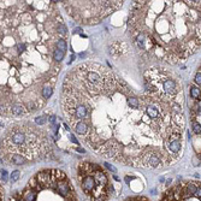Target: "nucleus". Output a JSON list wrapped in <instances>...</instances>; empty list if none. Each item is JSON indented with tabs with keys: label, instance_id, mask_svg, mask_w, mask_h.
<instances>
[{
	"label": "nucleus",
	"instance_id": "obj_1",
	"mask_svg": "<svg viewBox=\"0 0 201 201\" xmlns=\"http://www.w3.org/2000/svg\"><path fill=\"white\" fill-rule=\"evenodd\" d=\"M136 90L99 63H83L64 78L63 113L83 142L113 161L166 167L184 151L183 86L165 66H152Z\"/></svg>",
	"mask_w": 201,
	"mask_h": 201
},
{
	"label": "nucleus",
	"instance_id": "obj_2",
	"mask_svg": "<svg viewBox=\"0 0 201 201\" xmlns=\"http://www.w3.org/2000/svg\"><path fill=\"white\" fill-rule=\"evenodd\" d=\"M200 4L191 0L135 2L128 27L141 57L176 65L195 54L201 45Z\"/></svg>",
	"mask_w": 201,
	"mask_h": 201
},
{
	"label": "nucleus",
	"instance_id": "obj_3",
	"mask_svg": "<svg viewBox=\"0 0 201 201\" xmlns=\"http://www.w3.org/2000/svg\"><path fill=\"white\" fill-rule=\"evenodd\" d=\"M2 146L4 157L9 154H20L26 158V160L46 157L52 151L48 135L30 123L16 124L10 128Z\"/></svg>",
	"mask_w": 201,
	"mask_h": 201
},
{
	"label": "nucleus",
	"instance_id": "obj_4",
	"mask_svg": "<svg viewBox=\"0 0 201 201\" xmlns=\"http://www.w3.org/2000/svg\"><path fill=\"white\" fill-rule=\"evenodd\" d=\"M63 4L70 17H72L76 22L87 26L98 24L123 6V2H103V0H94V2L70 0L63 2Z\"/></svg>",
	"mask_w": 201,
	"mask_h": 201
},
{
	"label": "nucleus",
	"instance_id": "obj_5",
	"mask_svg": "<svg viewBox=\"0 0 201 201\" xmlns=\"http://www.w3.org/2000/svg\"><path fill=\"white\" fill-rule=\"evenodd\" d=\"M78 181L83 193L93 201H107L111 185L107 173L96 164L81 163L78 165Z\"/></svg>",
	"mask_w": 201,
	"mask_h": 201
},
{
	"label": "nucleus",
	"instance_id": "obj_6",
	"mask_svg": "<svg viewBox=\"0 0 201 201\" xmlns=\"http://www.w3.org/2000/svg\"><path fill=\"white\" fill-rule=\"evenodd\" d=\"M53 190H56V191H57L59 195H62V196H68V195L70 194V184H69V182H68V179H66L65 173L60 172L59 177L57 178V182H56V184H54Z\"/></svg>",
	"mask_w": 201,
	"mask_h": 201
},
{
	"label": "nucleus",
	"instance_id": "obj_7",
	"mask_svg": "<svg viewBox=\"0 0 201 201\" xmlns=\"http://www.w3.org/2000/svg\"><path fill=\"white\" fill-rule=\"evenodd\" d=\"M199 187H200V183H196V182H189V183H187V185L184 187V190H183L182 196H183V197L193 196Z\"/></svg>",
	"mask_w": 201,
	"mask_h": 201
},
{
	"label": "nucleus",
	"instance_id": "obj_8",
	"mask_svg": "<svg viewBox=\"0 0 201 201\" xmlns=\"http://www.w3.org/2000/svg\"><path fill=\"white\" fill-rule=\"evenodd\" d=\"M36 195H38V193H36L34 189H32V188L28 187L27 190H26L24 194H23V200H24V201H35Z\"/></svg>",
	"mask_w": 201,
	"mask_h": 201
},
{
	"label": "nucleus",
	"instance_id": "obj_9",
	"mask_svg": "<svg viewBox=\"0 0 201 201\" xmlns=\"http://www.w3.org/2000/svg\"><path fill=\"white\" fill-rule=\"evenodd\" d=\"M56 46H57V50H59V51L66 53V51H68V44H66V40H65V39L58 40V42H57Z\"/></svg>",
	"mask_w": 201,
	"mask_h": 201
},
{
	"label": "nucleus",
	"instance_id": "obj_10",
	"mask_svg": "<svg viewBox=\"0 0 201 201\" xmlns=\"http://www.w3.org/2000/svg\"><path fill=\"white\" fill-rule=\"evenodd\" d=\"M53 58H54V62H57V63L60 64L64 60V58H65V53L62 52V51H59V50H56L54 54H53Z\"/></svg>",
	"mask_w": 201,
	"mask_h": 201
},
{
	"label": "nucleus",
	"instance_id": "obj_11",
	"mask_svg": "<svg viewBox=\"0 0 201 201\" xmlns=\"http://www.w3.org/2000/svg\"><path fill=\"white\" fill-rule=\"evenodd\" d=\"M190 95L195 100H200V87H190Z\"/></svg>",
	"mask_w": 201,
	"mask_h": 201
},
{
	"label": "nucleus",
	"instance_id": "obj_12",
	"mask_svg": "<svg viewBox=\"0 0 201 201\" xmlns=\"http://www.w3.org/2000/svg\"><path fill=\"white\" fill-rule=\"evenodd\" d=\"M35 123L38 125H44L45 123H47V116H40L35 118Z\"/></svg>",
	"mask_w": 201,
	"mask_h": 201
},
{
	"label": "nucleus",
	"instance_id": "obj_13",
	"mask_svg": "<svg viewBox=\"0 0 201 201\" xmlns=\"http://www.w3.org/2000/svg\"><path fill=\"white\" fill-rule=\"evenodd\" d=\"M20 176H21V172L18 171V170H16V171H14L12 173H11V182H16V181H18V178H20Z\"/></svg>",
	"mask_w": 201,
	"mask_h": 201
},
{
	"label": "nucleus",
	"instance_id": "obj_14",
	"mask_svg": "<svg viewBox=\"0 0 201 201\" xmlns=\"http://www.w3.org/2000/svg\"><path fill=\"white\" fill-rule=\"evenodd\" d=\"M193 129H194V133L195 134H200L201 131V125L199 122H193Z\"/></svg>",
	"mask_w": 201,
	"mask_h": 201
},
{
	"label": "nucleus",
	"instance_id": "obj_15",
	"mask_svg": "<svg viewBox=\"0 0 201 201\" xmlns=\"http://www.w3.org/2000/svg\"><path fill=\"white\" fill-rule=\"evenodd\" d=\"M194 82L200 87V83H201V71L199 70L197 72H196V75H195V80H194Z\"/></svg>",
	"mask_w": 201,
	"mask_h": 201
},
{
	"label": "nucleus",
	"instance_id": "obj_16",
	"mask_svg": "<svg viewBox=\"0 0 201 201\" xmlns=\"http://www.w3.org/2000/svg\"><path fill=\"white\" fill-rule=\"evenodd\" d=\"M0 173H2V179L3 181H8L9 179V173H8V171L5 170V169H3V170H0Z\"/></svg>",
	"mask_w": 201,
	"mask_h": 201
},
{
	"label": "nucleus",
	"instance_id": "obj_17",
	"mask_svg": "<svg viewBox=\"0 0 201 201\" xmlns=\"http://www.w3.org/2000/svg\"><path fill=\"white\" fill-rule=\"evenodd\" d=\"M104 166H106V167H107L109 170H111L112 172H116V169H115V167H113L112 165H110L109 163H104Z\"/></svg>",
	"mask_w": 201,
	"mask_h": 201
},
{
	"label": "nucleus",
	"instance_id": "obj_18",
	"mask_svg": "<svg viewBox=\"0 0 201 201\" xmlns=\"http://www.w3.org/2000/svg\"><path fill=\"white\" fill-rule=\"evenodd\" d=\"M200 194H201V191H200V187L196 189V191H195V194L193 195V196H196V197H199L200 199Z\"/></svg>",
	"mask_w": 201,
	"mask_h": 201
},
{
	"label": "nucleus",
	"instance_id": "obj_19",
	"mask_svg": "<svg viewBox=\"0 0 201 201\" xmlns=\"http://www.w3.org/2000/svg\"><path fill=\"white\" fill-rule=\"evenodd\" d=\"M70 139H71V141H72L74 143H76V145H78V141L76 140V137H75L74 135H70Z\"/></svg>",
	"mask_w": 201,
	"mask_h": 201
},
{
	"label": "nucleus",
	"instance_id": "obj_20",
	"mask_svg": "<svg viewBox=\"0 0 201 201\" xmlns=\"http://www.w3.org/2000/svg\"><path fill=\"white\" fill-rule=\"evenodd\" d=\"M74 33H76V34H81V33H82V29H81V28H75V29H74Z\"/></svg>",
	"mask_w": 201,
	"mask_h": 201
},
{
	"label": "nucleus",
	"instance_id": "obj_21",
	"mask_svg": "<svg viewBox=\"0 0 201 201\" xmlns=\"http://www.w3.org/2000/svg\"><path fill=\"white\" fill-rule=\"evenodd\" d=\"M74 60H75V56H74V54H72V56H71V57H70V62H69V64H71V63H72V62H74Z\"/></svg>",
	"mask_w": 201,
	"mask_h": 201
},
{
	"label": "nucleus",
	"instance_id": "obj_22",
	"mask_svg": "<svg viewBox=\"0 0 201 201\" xmlns=\"http://www.w3.org/2000/svg\"><path fill=\"white\" fill-rule=\"evenodd\" d=\"M50 121H51V123H54V122H56V117H51Z\"/></svg>",
	"mask_w": 201,
	"mask_h": 201
},
{
	"label": "nucleus",
	"instance_id": "obj_23",
	"mask_svg": "<svg viewBox=\"0 0 201 201\" xmlns=\"http://www.w3.org/2000/svg\"><path fill=\"white\" fill-rule=\"evenodd\" d=\"M17 201H24V200H23V199H20V200H17Z\"/></svg>",
	"mask_w": 201,
	"mask_h": 201
}]
</instances>
